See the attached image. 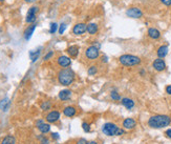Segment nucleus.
I'll use <instances>...</instances> for the list:
<instances>
[{"label":"nucleus","instance_id":"nucleus-33","mask_svg":"<svg viewBox=\"0 0 171 144\" xmlns=\"http://www.w3.org/2000/svg\"><path fill=\"white\" fill-rule=\"evenodd\" d=\"M165 91H166V93L168 94V95L171 96V85H167L166 88H165Z\"/></svg>","mask_w":171,"mask_h":144},{"label":"nucleus","instance_id":"nucleus-11","mask_svg":"<svg viewBox=\"0 0 171 144\" xmlns=\"http://www.w3.org/2000/svg\"><path fill=\"white\" fill-rule=\"evenodd\" d=\"M59 119H60V113L58 112V110H52L45 117V120L47 121L48 123H55L57 122Z\"/></svg>","mask_w":171,"mask_h":144},{"label":"nucleus","instance_id":"nucleus-7","mask_svg":"<svg viewBox=\"0 0 171 144\" xmlns=\"http://www.w3.org/2000/svg\"><path fill=\"white\" fill-rule=\"evenodd\" d=\"M38 11H39V7H36V5L29 7V10L27 11L26 17H25L26 23H29V24L35 23L36 19H37V13H38Z\"/></svg>","mask_w":171,"mask_h":144},{"label":"nucleus","instance_id":"nucleus-21","mask_svg":"<svg viewBox=\"0 0 171 144\" xmlns=\"http://www.w3.org/2000/svg\"><path fill=\"white\" fill-rule=\"evenodd\" d=\"M168 52H169V49H168V45H161L156 51V55H158V58H165L168 55Z\"/></svg>","mask_w":171,"mask_h":144},{"label":"nucleus","instance_id":"nucleus-12","mask_svg":"<svg viewBox=\"0 0 171 144\" xmlns=\"http://www.w3.org/2000/svg\"><path fill=\"white\" fill-rule=\"evenodd\" d=\"M36 126L38 127V129L42 132V134H47L51 131V125L48 123L43 122V120H38L36 122Z\"/></svg>","mask_w":171,"mask_h":144},{"label":"nucleus","instance_id":"nucleus-39","mask_svg":"<svg viewBox=\"0 0 171 144\" xmlns=\"http://www.w3.org/2000/svg\"><path fill=\"white\" fill-rule=\"evenodd\" d=\"M86 144H98V142H97V141H89V142H88L87 141Z\"/></svg>","mask_w":171,"mask_h":144},{"label":"nucleus","instance_id":"nucleus-32","mask_svg":"<svg viewBox=\"0 0 171 144\" xmlns=\"http://www.w3.org/2000/svg\"><path fill=\"white\" fill-rule=\"evenodd\" d=\"M160 2L165 7H171V0H160Z\"/></svg>","mask_w":171,"mask_h":144},{"label":"nucleus","instance_id":"nucleus-29","mask_svg":"<svg viewBox=\"0 0 171 144\" xmlns=\"http://www.w3.org/2000/svg\"><path fill=\"white\" fill-rule=\"evenodd\" d=\"M66 27H67V26H66V23H64V22L60 24V26H59V30H58V32H59L60 35L64 34V32L66 31Z\"/></svg>","mask_w":171,"mask_h":144},{"label":"nucleus","instance_id":"nucleus-13","mask_svg":"<svg viewBox=\"0 0 171 144\" xmlns=\"http://www.w3.org/2000/svg\"><path fill=\"white\" fill-rule=\"evenodd\" d=\"M147 34H148V37L151 38V39L153 40H158L161 38V32L159 31L158 29H155V27H149V29L147 30Z\"/></svg>","mask_w":171,"mask_h":144},{"label":"nucleus","instance_id":"nucleus-4","mask_svg":"<svg viewBox=\"0 0 171 144\" xmlns=\"http://www.w3.org/2000/svg\"><path fill=\"white\" fill-rule=\"evenodd\" d=\"M102 132L104 135L108 137H114V136H122L125 134V131L123 128H120L117 124L112 122H107L102 126Z\"/></svg>","mask_w":171,"mask_h":144},{"label":"nucleus","instance_id":"nucleus-31","mask_svg":"<svg viewBox=\"0 0 171 144\" xmlns=\"http://www.w3.org/2000/svg\"><path fill=\"white\" fill-rule=\"evenodd\" d=\"M53 56H54V51H49L47 54H46L45 56L43 57V60H44V61H47V60L51 59V58Z\"/></svg>","mask_w":171,"mask_h":144},{"label":"nucleus","instance_id":"nucleus-26","mask_svg":"<svg viewBox=\"0 0 171 144\" xmlns=\"http://www.w3.org/2000/svg\"><path fill=\"white\" fill-rule=\"evenodd\" d=\"M58 30H59V24L56 23V22H52L51 26H49V33L51 34H56Z\"/></svg>","mask_w":171,"mask_h":144},{"label":"nucleus","instance_id":"nucleus-17","mask_svg":"<svg viewBox=\"0 0 171 144\" xmlns=\"http://www.w3.org/2000/svg\"><path fill=\"white\" fill-rule=\"evenodd\" d=\"M121 104L127 109H132L134 107V101L130 98H127V97H124L121 99Z\"/></svg>","mask_w":171,"mask_h":144},{"label":"nucleus","instance_id":"nucleus-36","mask_svg":"<svg viewBox=\"0 0 171 144\" xmlns=\"http://www.w3.org/2000/svg\"><path fill=\"white\" fill-rule=\"evenodd\" d=\"M102 62H103V63L108 62V57L105 56V55H104V56H102Z\"/></svg>","mask_w":171,"mask_h":144},{"label":"nucleus","instance_id":"nucleus-30","mask_svg":"<svg viewBox=\"0 0 171 144\" xmlns=\"http://www.w3.org/2000/svg\"><path fill=\"white\" fill-rule=\"evenodd\" d=\"M82 128H83V131L85 132H90V126H89V124H88L87 122H84L82 123Z\"/></svg>","mask_w":171,"mask_h":144},{"label":"nucleus","instance_id":"nucleus-22","mask_svg":"<svg viewBox=\"0 0 171 144\" xmlns=\"http://www.w3.org/2000/svg\"><path fill=\"white\" fill-rule=\"evenodd\" d=\"M11 106V101L9 98H5L3 100L0 101V109L3 110V112H7V110H9Z\"/></svg>","mask_w":171,"mask_h":144},{"label":"nucleus","instance_id":"nucleus-3","mask_svg":"<svg viewBox=\"0 0 171 144\" xmlns=\"http://www.w3.org/2000/svg\"><path fill=\"white\" fill-rule=\"evenodd\" d=\"M119 62L123 66H127V67H132V66L140 65L142 62V59L140 57L136 56V55L131 54H124L119 58Z\"/></svg>","mask_w":171,"mask_h":144},{"label":"nucleus","instance_id":"nucleus-23","mask_svg":"<svg viewBox=\"0 0 171 144\" xmlns=\"http://www.w3.org/2000/svg\"><path fill=\"white\" fill-rule=\"evenodd\" d=\"M41 49H42V48H39L37 51H31L29 52V58L32 59L33 63L36 62L38 60V58H39L40 54H41Z\"/></svg>","mask_w":171,"mask_h":144},{"label":"nucleus","instance_id":"nucleus-24","mask_svg":"<svg viewBox=\"0 0 171 144\" xmlns=\"http://www.w3.org/2000/svg\"><path fill=\"white\" fill-rule=\"evenodd\" d=\"M0 144H16V139L13 136H7Z\"/></svg>","mask_w":171,"mask_h":144},{"label":"nucleus","instance_id":"nucleus-15","mask_svg":"<svg viewBox=\"0 0 171 144\" xmlns=\"http://www.w3.org/2000/svg\"><path fill=\"white\" fill-rule=\"evenodd\" d=\"M137 126V121L133 118H126L123 121V127L125 129H133Z\"/></svg>","mask_w":171,"mask_h":144},{"label":"nucleus","instance_id":"nucleus-28","mask_svg":"<svg viewBox=\"0 0 171 144\" xmlns=\"http://www.w3.org/2000/svg\"><path fill=\"white\" fill-rule=\"evenodd\" d=\"M51 107H52V104H51V102H49V101H44L43 103L41 104V109H42L43 112L51 109Z\"/></svg>","mask_w":171,"mask_h":144},{"label":"nucleus","instance_id":"nucleus-16","mask_svg":"<svg viewBox=\"0 0 171 144\" xmlns=\"http://www.w3.org/2000/svg\"><path fill=\"white\" fill-rule=\"evenodd\" d=\"M99 32V26L98 23H96V22H89V23H87V34L89 35H97Z\"/></svg>","mask_w":171,"mask_h":144},{"label":"nucleus","instance_id":"nucleus-8","mask_svg":"<svg viewBox=\"0 0 171 144\" xmlns=\"http://www.w3.org/2000/svg\"><path fill=\"white\" fill-rule=\"evenodd\" d=\"M143 15H144L143 11L137 7H131L126 11V16L132 19H140L143 17Z\"/></svg>","mask_w":171,"mask_h":144},{"label":"nucleus","instance_id":"nucleus-14","mask_svg":"<svg viewBox=\"0 0 171 144\" xmlns=\"http://www.w3.org/2000/svg\"><path fill=\"white\" fill-rule=\"evenodd\" d=\"M36 26H36L35 23H33L25 29V31H24V33H23V37L26 41H29L32 38V36H33V34H34V32L36 30Z\"/></svg>","mask_w":171,"mask_h":144},{"label":"nucleus","instance_id":"nucleus-2","mask_svg":"<svg viewBox=\"0 0 171 144\" xmlns=\"http://www.w3.org/2000/svg\"><path fill=\"white\" fill-rule=\"evenodd\" d=\"M58 81L63 86H68V85L73 84V82L75 81L76 74L71 68L70 67H64L61 68L58 72Z\"/></svg>","mask_w":171,"mask_h":144},{"label":"nucleus","instance_id":"nucleus-40","mask_svg":"<svg viewBox=\"0 0 171 144\" xmlns=\"http://www.w3.org/2000/svg\"><path fill=\"white\" fill-rule=\"evenodd\" d=\"M140 74H141V75H145V71H143V70H142V71L140 72Z\"/></svg>","mask_w":171,"mask_h":144},{"label":"nucleus","instance_id":"nucleus-9","mask_svg":"<svg viewBox=\"0 0 171 144\" xmlns=\"http://www.w3.org/2000/svg\"><path fill=\"white\" fill-rule=\"evenodd\" d=\"M152 67L154 68V71L161 73V72H164L165 70H166L167 65H166V62H165V60L163 59V58H158V59H155L152 62Z\"/></svg>","mask_w":171,"mask_h":144},{"label":"nucleus","instance_id":"nucleus-25","mask_svg":"<svg viewBox=\"0 0 171 144\" xmlns=\"http://www.w3.org/2000/svg\"><path fill=\"white\" fill-rule=\"evenodd\" d=\"M110 99L114 101H121L122 98H121L120 94H119L117 91H111V92H110Z\"/></svg>","mask_w":171,"mask_h":144},{"label":"nucleus","instance_id":"nucleus-20","mask_svg":"<svg viewBox=\"0 0 171 144\" xmlns=\"http://www.w3.org/2000/svg\"><path fill=\"white\" fill-rule=\"evenodd\" d=\"M71 91L70 90H62L61 92L59 93V99L62 101H66V100H70V97H71Z\"/></svg>","mask_w":171,"mask_h":144},{"label":"nucleus","instance_id":"nucleus-35","mask_svg":"<svg viewBox=\"0 0 171 144\" xmlns=\"http://www.w3.org/2000/svg\"><path fill=\"white\" fill-rule=\"evenodd\" d=\"M86 143H87V141L85 139H80V140L77 141L76 144H86Z\"/></svg>","mask_w":171,"mask_h":144},{"label":"nucleus","instance_id":"nucleus-5","mask_svg":"<svg viewBox=\"0 0 171 144\" xmlns=\"http://www.w3.org/2000/svg\"><path fill=\"white\" fill-rule=\"evenodd\" d=\"M85 58L90 61H95V60L100 58V48H98L97 45H90L86 48L84 52Z\"/></svg>","mask_w":171,"mask_h":144},{"label":"nucleus","instance_id":"nucleus-18","mask_svg":"<svg viewBox=\"0 0 171 144\" xmlns=\"http://www.w3.org/2000/svg\"><path fill=\"white\" fill-rule=\"evenodd\" d=\"M66 52H67V54L70 55V58H76V57H78L80 49L78 45H70V48L66 49Z\"/></svg>","mask_w":171,"mask_h":144},{"label":"nucleus","instance_id":"nucleus-41","mask_svg":"<svg viewBox=\"0 0 171 144\" xmlns=\"http://www.w3.org/2000/svg\"><path fill=\"white\" fill-rule=\"evenodd\" d=\"M0 2H4V0H0Z\"/></svg>","mask_w":171,"mask_h":144},{"label":"nucleus","instance_id":"nucleus-10","mask_svg":"<svg viewBox=\"0 0 171 144\" xmlns=\"http://www.w3.org/2000/svg\"><path fill=\"white\" fill-rule=\"evenodd\" d=\"M57 63H58V65L62 68L70 67L71 65V59H70V57L65 56V55H60V56L57 58Z\"/></svg>","mask_w":171,"mask_h":144},{"label":"nucleus","instance_id":"nucleus-19","mask_svg":"<svg viewBox=\"0 0 171 144\" xmlns=\"http://www.w3.org/2000/svg\"><path fill=\"white\" fill-rule=\"evenodd\" d=\"M77 114V109L75 106H66L64 109H63V115L66 116L68 118H71L74 116H76Z\"/></svg>","mask_w":171,"mask_h":144},{"label":"nucleus","instance_id":"nucleus-38","mask_svg":"<svg viewBox=\"0 0 171 144\" xmlns=\"http://www.w3.org/2000/svg\"><path fill=\"white\" fill-rule=\"evenodd\" d=\"M24 1H25L26 3H33V2H35L36 0H24Z\"/></svg>","mask_w":171,"mask_h":144},{"label":"nucleus","instance_id":"nucleus-6","mask_svg":"<svg viewBox=\"0 0 171 144\" xmlns=\"http://www.w3.org/2000/svg\"><path fill=\"white\" fill-rule=\"evenodd\" d=\"M71 33H73L75 36H82L87 33V24L84 23V22H78L75 26H73V30H71Z\"/></svg>","mask_w":171,"mask_h":144},{"label":"nucleus","instance_id":"nucleus-34","mask_svg":"<svg viewBox=\"0 0 171 144\" xmlns=\"http://www.w3.org/2000/svg\"><path fill=\"white\" fill-rule=\"evenodd\" d=\"M52 138H53V139L58 140L59 139V134H58V132H53V134H52Z\"/></svg>","mask_w":171,"mask_h":144},{"label":"nucleus","instance_id":"nucleus-27","mask_svg":"<svg viewBox=\"0 0 171 144\" xmlns=\"http://www.w3.org/2000/svg\"><path fill=\"white\" fill-rule=\"evenodd\" d=\"M97 73H98V66L92 65V66H89V67H88L87 74L89 75V76H95Z\"/></svg>","mask_w":171,"mask_h":144},{"label":"nucleus","instance_id":"nucleus-37","mask_svg":"<svg viewBox=\"0 0 171 144\" xmlns=\"http://www.w3.org/2000/svg\"><path fill=\"white\" fill-rule=\"evenodd\" d=\"M165 135H166L168 138H170V139H171V128L167 129V131H166V132H165Z\"/></svg>","mask_w":171,"mask_h":144},{"label":"nucleus","instance_id":"nucleus-1","mask_svg":"<svg viewBox=\"0 0 171 144\" xmlns=\"http://www.w3.org/2000/svg\"><path fill=\"white\" fill-rule=\"evenodd\" d=\"M147 124L151 128H164L171 124V117L168 115H154L148 119Z\"/></svg>","mask_w":171,"mask_h":144}]
</instances>
